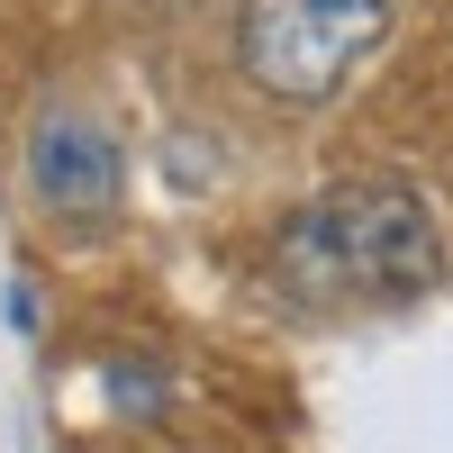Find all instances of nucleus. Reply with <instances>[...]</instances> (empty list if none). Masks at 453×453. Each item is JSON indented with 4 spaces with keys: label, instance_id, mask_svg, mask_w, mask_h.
<instances>
[{
    "label": "nucleus",
    "instance_id": "obj_1",
    "mask_svg": "<svg viewBox=\"0 0 453 453\" xmlns=\"http://www.w3.org/2000/svg\"><path fill=\"white\" fill-rule=\"evenodd\" d=\"M444 273H453L444 218L426 209L418 181L390 173L326 181L273 226V281L299 309H408L444 290Z\"/></svg>",
    "mask_w": 453,
    "mask_h": 453
},
{
    "label": "nucleus",
    "instance_id": "obj_4",
    "mask_svg": "<svg viewBox=\"0 0 453 453\" xmlns=\"http://www.w3.org/2000/svg\"><path fill=\"white\" fill-rule=\"evenodd\" d=\"M36 318H46V309H36V290H27V281H10V326H19V335H36Z\"/></svg>",
    "mask_w": 453,
    "mask_h": 453
},
{
    "label": "nucleus",
    "instance_id": "obj_2",
    "mask_svg": "<svg viewBox=\"0 0 453 453\" xmlns=\"http://www.w3.org/2000/svg\"><path fill=\"white\" fill-rule=\"evenodd\" d=\"M399 0H236V73L273 109H335L354 73L381 55Z\"/></svg>",
    "mask_w": 453,
    "mask_h": 453
},
{
    "label": "nucleus",
    "instance_id": "obj_3",
    "mask_svg": "<svg viewBox=\"0 0 453 453\" xmlns=\"http://www.w3.org/2000/svg\"><path fill=\"white\" fill-rule=\"evenodd\" d=\"M119 191H127V155L109 119H91L82 100H46L27 127V200L64 226H100L119 218Z\"/></svg>",
    "mask_w": 453,
    "mask_h": 453
}]
</instances>
